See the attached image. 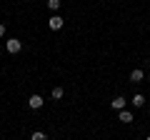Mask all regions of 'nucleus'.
<instances>
[{
    "instance_id": "obj_11",
    "label": "nucleus",
    "mask_w": 150,
    "mask_h": 140,
    "mask_svg": "<svg viewBox=\"0 0 150 140\" xmlns=\"http://www.w3.org/2000/svg\"><path fill=\"white\" fill-rule=\"evenodd\" d=\"M0 38H5V25L0 23Z\"/></svg>"
},
{
    "instance_id": "obj_1",
    "label": "nucleus",
    "mask_w": 150,
    "mask_h": 140,
    "mask_svg": "<svg viewBox=\"0 0 150 140\" xmlns=\"http://www.w3.org/2000/svg\"><path fill=\"white\" fill-rule=\"evenodd\" d=\"M5 50L10 55H15V53H20V50H23V43L18 38H10V40H5Z\"/></svg>"
},
{
    "instance_id": "obj_7",
    "label": "nucleus",
    "mask_w": 150,
    "mask_h": 140,
    "mask_svg": "<svg viewBox=\"0 0 150 140\" xmlns=\"http://www.w3.org/2000/svg\"><path fill=\"white\" fill-rule=\"evenodd\" d=\"M130 103H133L135 108H143V105H145V95H140V93H138V95H133V100H130Z\"/></svg>"
},
{
    "instance_id": "obj_12",
    "label": "nucleus",
    "mask_w": 150,
    "mask_h": 140,
    "mask_svg": "<svg viewBox=\"0 0 150 140\" xmlns=\"http://www.w3.org/2000/svg\"><path fill=\"white\" fill-rule=\"evenodd\" d=\"M145 140H150V135H148V138H145Z\"/></svg>"
},
{
    "instance_id": "obj_3",
    "label": "nucleus",
    "mask_w": 150,
    "mask_h": 140,
    "mask_svg": "<svg viewBox=\"0 0 150 140\" xmlns=\"http://www.w3.org/2000/svg\"><path fill=\"white\" fill-rule=\"evenodd\" d=\"M63 25H65V18H60V15H50V20H48V28H50V30H60Z\"/></svg>"
},
{
    "instance_id": "obj_8",
    "label": "nucleus",
    "mask_w": 150,
    "mask_h": 140,
    "mask_svg": "<svg viewBox=\"0 0 150 140\" xmlns=\"http://www.w3.org/2000/svg\"><path fill=\"white\" fill-rule=\"evenodd\" d=\"M30 140H48V135H45L43 130H35V133L30 135Z\"/></svg>"
},
{
    "instance_id": "obj_13",
    "label": "nucleus",
    "mask_w": 150,
    "mask_h": 140,
    "mask_svg": "<svg viewBox=\"0 0 150 140\" xmlns=\"http://www.w3.org/2000/svg\"><path fill=\"white\" fill-rule=\"evenodd\" d=\"M148 80H150V73H148Z\"/></svg>"
},
{
    "instance_id": "obj_2",
    "label": "nucleus",
    "mask_w": 150,
    "mask_h": 140,
    "mask_svg": "<svg viewBox=\"0 0 150 140\" xmlns=\"http://www.w3.org/2000/svg\"><path fill=\"white\" fill-rule=\"evenodd\" d=\"M28 105H30L33 110H40L45 105V98L43 95H30V98H28Z\"/></svg>"
},
{
    "instance_id": "obj_5",
    "label": "nucleus",
    "mask_w": 150,
    "mask_h": 140,
    "mask_svg": "<svg viewBox=\"0 0 150 140\" xmlns=\"http://www.w3.org/2000/svg\"><path fill=\"white\" fill-rule=\"evenodd\" d=\"M130 80H133V83H143L145 80V70H133V73H130Z\"/></svg>"
},
{
    "instance_id": "obj_4",
    "label": "nucleus",
    "mask_w": 150,
    "mask_h": 140,
    "mask_svg": "<svg viewBox=\"0 0 150 140\" xmlns=\"http://www.w3.org/2000/svg\"><path fill=\"white\" fill-rule=\"evenodd\" d=\"M110 105L120 113V110H125V98H120V95H118V98H112V100H110Z\"/></svg>"
},
{
    "instance_id": "obj_6",
    "label": "nucleus",
    "mask_w": 150,
    "mask_h": 140,
    "mask_svg": "<svg viewBox=\"0 0 150 140\" xmlns=\"http://www.w3.org/2000/svg\"><path fill=\"white\" fill-rule=\"evenodd\" d=\"M118 120H120V123H125V125H128V123H133V113H130V110H120V115H118Z\"/></svg>"
},
{
    "instance_id": "obj_9",
    "label": "nucleus",
    "mask_w": 150,
    "mask_h": 140,
    "mask_svg": "<svg viewBox=\"0 0 150 140\" xmlns=\"http://www.w3.org/2000/svg\"><path fill=\"white\" fill-rule=\"evenodd\" d=\"M60 5H63V3H60V0H48V8H50V10H60Z\"/></svg>"
},
{
    "instance_id": "obj_10",
    "label": "nucleus",
    "mask_w": 150,
    "mask_h": 140,
    "mask_svg": "<svg viewBox=\"0 0 150 140\" xmlns=\"http://www.w3.org/2000/svg\"><path fill=\"white\" fill-rule=\"evenodd\" d=\"M63 95H65V88H53V98L55 100H60Z\"/></svg>"
}]
</instances>
